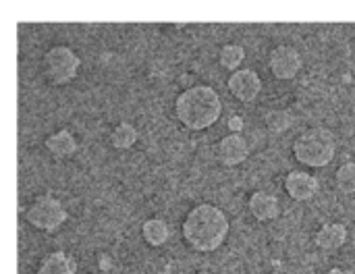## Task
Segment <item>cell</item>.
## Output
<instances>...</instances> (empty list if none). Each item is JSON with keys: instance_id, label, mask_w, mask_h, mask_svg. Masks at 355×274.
I'll use <instances>...</instances> for the list:
<instances>
[{"instance_id": "obj_2", "label": "cell", "mask_w": 355, "mask_h": 274, "mask_svg": "<svg viewBox=\"0 0 355 274\" xmlns=\"http://www.w3.org/2000/svg\"><path fill=\"white\" fill-rule=\"evenodd\" d=\"M223 98L210 83H193L175 96L173 112L187 131H206L223 117Z\"/></svg>"}, {"instance_id": "obj_6", "label": "cell", "mask_w": 355, "mask_h": 274, "mask_svg": "<svg viewBox=\"0 0 355 274\" xmlns=\"http://www.w3.org/2000/svg\"><path fill=\"white\" fill-rule=\"evenodd\" d=\"M266 62L277 81H293L304 67V56L293 44H277L270 48Z\"/></svg>"}, {"instance_id": "obj_8", "label": "cell", "mask_w": 355, "mask_h": 274, "mask_svg": "<svg viewBox=\"0 0 355 274\" xmlns=\"http://www.w3.org/2000/svg\"><path fill=\"white\" fill-rule=\"evenodd\" d=\"M250 154H252V148L243 133H227L214 146L216 162L225 169L241 166L250 158Z\"/></svg>"}, {"instance_id": "obj_10", "label": "cell", "mask_w": 355, "mask_h": 274, "mask_svg": "<svg viewBox=\"0 0 355 274\" xmlns=\"http://www.w3.org/2000/svg\"><path fill=\"white\" fill-rule=\"evenodd\" d=\"M44 150L52 160L67 162L75 158V154L79 152V139L69 127H58L56 131L44 137Z\"/></svg>"}, {"instance_id": "obj_12", "label": "cell", "mask_w": 355, "mask_h": 274, "mask_svg": "<svg viewBox=\"0 0 355 274\" xmlns=\"http://www.w3.org/2000/svg\"><path fill=\"white\" fill-rule=\"evenodd\" d=\"M347 241H349V229L345 223H339V221L324 223L314 233V246L324 254H335L343 250Z\"/></svg>"}, {"instance_id": "obj_18", "label": "cell", "mask_w": 355, "mask_h": 274, "mask_svg": "<svg viewBox=\"0 0 355 274\" xmlns=\"http://www.w3.org/2000/svg\"><path fill=\"white\" fill-rule=\"evenodd\" d=\"M264 125L270 133L281 135V133H287L291 129L293 117H291V112H287L283 108H272L264 114Z\"/></svg>"}, {"instance_id": "obj_17", "label": "cell", "mask_w": 355, "mask_h": 274, "mask_svg": "<svg viewBox=\"0 0 355 274\" xmlns=\"http://www.w3.org/2000/svg\"><path fill=\"white\" fill-rule=\"evenodd\" d=\"M333 179H335V189L341 196L355 198V160H347L339 164Z\"/></svg>"}, {"instance_id": "obj_14", "label": "cell", "mask_w": 355, "mask_h": 274, "mask_svg": "<svg viewBox=\"0 0 355 274\" xmlns=\"http://www.w3.org/2000/svg\"><path fill=\"white\" fill-rule=\"evenodd\" d=\"M139 235H141V239H144L146 246H150V248H164L171 241L173 231H171V225L164 219L150 216V219H146L141 223Z\"/></svg>"}, {"instance_id": "obj_16", "label": "cell", "mask_w": 355, "mask_h": 274, "mask_svg": "<svg viewBox=\"0 0 355 274\" xmlns=\"http://www.w3.org/2000/svg\"><path fill=\"white\" fill-rule=\"evenodd\" d=\"M245 56L248 52L239 42H227L218 48V65L229 73L239 71L241 65L245 62Z\"/></svg>"}, {"instance_id": "obj_1", "label": "cell", "mask_w": 355, "mask_h": 274, "mask_svg": "<svg viewBox=\"0 0 355 274\" xmlns=\"http://www.w3.org/2000/svg\"><path fill=\"white\" fill-rule=\"evenodd\" d=\"M231 235V221L227 212L212 204L200 202L191 206L181 221L183 243L196 254L218 252Z\"/></svg>"}, {"instance_id": "obj_19", "label": "cell", "mask_w": 355, "mask_h": 274, "mask_svg": "<svg viewBox=\"0 0 355 274\" xmlns=\"http://www.w3.org/2000/svg\"><path fill=\"white\" fill-rule=\"evenodd\" d=\"M243 127H245L243 117H239V114H231V117L227 119V129H229V133H241V131H243Z\"/></svg>"}, {"instance_id": "obj_7", "label": "cell", "mask_w": 355, "mask_h": 274, "mask_svg": "<svg viewBox=\"0 0 355 274\" xmlns=\"http://www.w3.org/2000/svg\"><path fill=\"white\" fill-rule=\"evenodd\" d=\"M227 89L237 102L252 104L260 98L264 89V81H262V75L254 67H241L239 71L227 77Z\"/></svg>"}, {"instance_id": "obj_13", "label": "cell", "mask_w": 355, "mask_h": 274, "mask_svg": "<svg viewBox=\"0 0 355 274\" xmlns=\"http://www.w3.org/2000/svg\"><path fill=\"white\" fill-rule=\"evenodd\" d=\"M35 274H79V262L67 250H50L37 260Z\"/></svg>"}, {"instance_id": "obj_20", "label": "cell", "mask_w": 355, "mask_h": 274, "mask_svg": "<svg viewBox=\"0 0 355 274\" xmlns=\"http://www.w3.org/2000/svg\"><path fill=\"white\" fill-rule=\"evenodd\" d=\"M324 274H355L352 268H347V266H331L329 271Z\"/></svg>"}, {"instance_id": "obj_11", "label": "cell", "mask_w": 355, "mask_h": 274, "mask_svg": "<svg viewBox=\"0 0 355 274\" xmlns=\"http://www.w3.org/2000/svg\"><path fill=\"white\" fill-rule=\"evenodd\" d=\"M248 212L258 223H272L281 216V200L266 189H256L248 196Z\"/></svg>"}, {"instance_id": "obj_9", "label": "cell", "mask_w": 355, "mask_h": 274, "mask_svg": "<svg viewBox=\"0 0 355 274\" xmlns=\"http://www.w3.org/2000/svg\"><path fill=\"white\" fill-rule=\"evenodd\" d=\"M283 189L293 202L306 204V202H312L320 194V181L316 175L304 169H291L283 177Z\"/></svg>"}, {"instance_id": "obj_15", "label": "cell", "mask_w": 355, "mask_h": 274, "mask_svg": "<svg viewBox=\"0 0 355 274\" xmlns=\"http://www.w3.org/2000/svg\"><path fill=\"white\" fill-rule=\"evenodd\" d=\"M137 142H139V129L131 121H119L108 133V144L116 152L133 150Z\"/></svg>"}, {"instance_id": "obj_5", "label": "cell", "mask_w": 355, "mask_h": 274, "mask_svg": "<svg viewBox=\"0 0 355 274\" xmlns=\"http://www.w3.org/2000/svg\"><path fill=\"white\" fill-rule=\"evenodd\" d=\"M81 56L67 44H52L40 56V75L52 87L69 85L81 71Z\"/></svg>"}, {"instance_id": "obj_3", "label": "cell", "mask_w": 355, "mask_h": 274, "mask_svg": "<svg viewBox=\"0 0 355 274\" xmlns=\"http://www.w3.org/2000/svg\"><path fill=\"white\" fill-rule=\"evenodd\" d=\"M337 137L324 125L306 127L291 144L293 158L306 169H327L337 156Z\"/></svg>"}, {"instance_id": "obj_4", "label": "cell", "mask_w": 355, "mask_h": 274, "mask_svg": "<svg viewBox=\"0 0 355 274\" xmlns=\"http://www.w3.org/2000/svg\"><path fill=\"white\" fill-rule=\"evenodd\" d=\"M23 221L42 235H56L69 221L64 202L54 194H37L23 208Z\"/></svg>"}]
</instances>
